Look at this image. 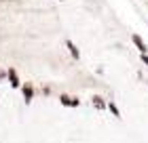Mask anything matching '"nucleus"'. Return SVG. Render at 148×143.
I'll list each match as a JSON object with an SVG mask.
<instances>
[{
  "mask_svg": "<svg viewBox=\"0 0 148 143\" xmlns=\"http://www.w3.org/2000/svg\"><path fill=\"white\" fill-rule=\"evenodd\" d=\"M59 101H62L64 105H70V107L80 105V101H78V99H72V97H68V95H62V97H59Z\"/></svg>",
  "mask_w": 148,
  "mask_h": 143,
  "instance_id": "2",
  "label": "nucleus"
},
{
  "mask_svg": "<svg viewBox=\"0 0 148 143\" xmlns=\"http://www.w3.org/2000/svg\"><path fill=\"white\" fill-rule=\"evenodd\" d=\"M6 76H9V80H11L13 86L19 88V78H17V72H15V70H9V72H6Z\"/></svg>",
  "mask_w": 148,
  "mask_h": 143,
  "instance_id": "4",
  "label": "nucleus"
},
{
  "mask_svg": "<svg viewBox=\"0 0 148 143\" xmlns=\"http://www.w3.org/2000/svg\"><path fill=\"white\" fill-rule=\"evenodd\" d=\"M91 101H93V105H95V110H106V103H104V99L99 97V95H95Z\"/></svg>",
  "mask_w": 148,
  "mask_h": 143,
  "instance_id": "5",
  "label": "nucleus"
},
{
  "mask_svg": "<svg viewBox=\"0 0 148 143\" xmlns=\"http://www.w3.org/2000/svg\"><path fill=\"white\" fill-rule=\"evenodd\" d=\"M66 46H68V49H70V53H72V57H74V59H78V57H80L78 49H76V46L72 44V40H66Z\"/></svg>",
  "mask_w": 148,
  "mask_h": 143,
  "instance_id": "6",
  "label": "nucleus"
},
{
  "mask_svg": "<svg viewBox=\"0 0 148 143\" xmlns=\"http://www.w3.org/2000/svg\"><path fill=\"white\" fill-rule=\"evenodd\" d=\"M108 110H110V112H112L114 116H121V112L116 110V105H114V103H110V105H108Z\"/></svg>",
  "mask_w": 148,
  "mask_h": 143,
  "instance_id": "7",
  "label": "nucleus"
},
{
  "mask_svg": "<svg viewBox=\"0 0 148 143\" xmlns=\"http://www.w3.org/2000/svg\"><path fill=\"white\" fill-rule=\"evenodd\" d=\"M142 61H144V63L148 65V53H144V55H142Z\"/></svg>",
  "mask_w": 148,
  "mask_h": 143,
  "instance_id": "8",
  "label": "nucleus"
},
{
  "mask_svg": "<svg viewBox=\"0 0 148 143\" xmlns=\"http://www.w3.org/2000/svg\"><path fill=\"white\" fill-rule=\"evenodd\" d=\"M32 97H34V88H32L30 84H25L23 86V99H25V103H30Z\"/></svg>",
  "mask_w": 148,
  "mask_h": 143,
  "instance_id": "3",
  "label": "nucleus"
},
{
  "mask_svg": "<svg viewBox=\"0 0 148 143\" xmlns=\"http://www.w3.org/2000/svg\"><path fill=\"white\" fill-rule=\"evenodd\" d=\"M131 40H133V44H136V46H138V49H140V51H142V55H144V53H148V49H146V44H144V40H142V38H140V36H138V34H133V36H131Z\"/></svg>",
  "mask_w": 148,
  "mask_h": 143,
  "instance_id": "1",
  "label": "nucleus"
}]
</instances>
